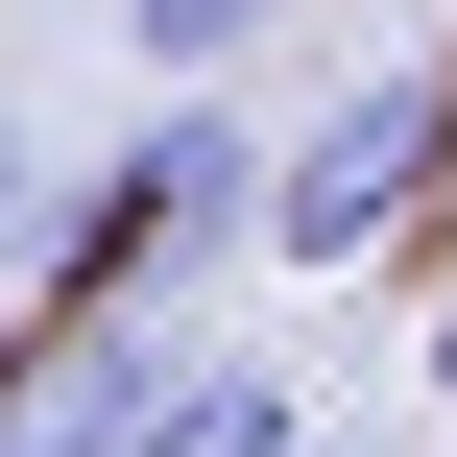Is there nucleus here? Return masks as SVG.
Listing matches in <instances>:
<instances>
[{"label":"nucleus","instance_id":"6e6552de","mask_svg":"<svg viewBox=\"0 0 457 457\" xmlns=\"http://www.w3.org/2000/svg\"><path fill=\"white\" fill-rule=\"evenodd\" d=\"M313 457H361V434H313Z\"/></svg>","mask_w":457,"mask_h":457},{"label":"nucleus","instance_id":"f257e3e1","mask_svg":"<svg viewBox=\"0 0 457 457\" xmlns=\"http://www.w3.org/2000/svg\"><path fill=\"white\" fill-rule=\"evenodd\" d=\"M265 169H289V145H241L217 96H145V145L72 193V313H145V289L241 265V241H265Z\"/></svg>","mask_w":457,"mask_h":457},{"label":"nucleus","instance_id":"20e7f679","mask_svg":"<svg viewBox=\"0 0 457 457\" xmlns=\"http://www.w3.org/2000/svg\"><path fill=\"white\" fill-rule=\"evenodd\" d=\"M120 457H313V410H289V361H169V410Z\"/></svg>","mask_w":457,"mask_h":457},{"label":"nucleus","instance_id":"423d86ee","mask_svg":"<svg viewBox=\"0 0 457 457\" xmlns=\"http://www.w3.org/2000/svg\"><path fill=\"white\" fill-rule=\"evenodd\" d=\"M24 241H48V145L0 120V265H24Z\"/></svg>","mask_w":457,"mask_h":457},{"label":"nucleus","instance_id":"7ed1b4c3","mask_svg":"<svg viewBox=\"0 0 457 457\" xmlns=\"http://www.w3.org/2000/svg\"><path fill=\"white\" fill-rule=\"evenodd\" d=\"M169 361H193V337H145V313H48V337L0 361V457H120L169 410Z\"/></svg>","mask_w":457,"mask_h":457},{"label":"nucleus","instance_id":"39448f33","mask_svg":"<svg viewBox=\"0 0 457 457\" xmlns=\"http://www.w3.org/2000/svg\"><path fill=\"white\" fill-rule=\"evenodd\" d=\"M289 0H120V48H145V96H217L241 48H265Z\"/></svg>","mask_w":457,"mask_h":457},{"label":"nucleus","instance_id":"f03ea898","mask_svg":"<svg viewBox=\"0 0 457 457\" xmlns=\"http://www.w3.org/2000/svg\"><path fill=\"white\" fill-rule=\"evenodd\" d=\"M434 145H457V48H386V72H337V120L265 169V265H361V241H410Z\"/></svg>","mask_w":457,"mask_h":457},{"label":"nucleus","instance_id":"0eeeda50","mask_svg":"<svg viewBox=\"0 0 457 457\" xmlns=\"http://www.w3.org/2000/svg\"><path fill=\"white\" fill-rule=\"evenodd\" d=\"M434 386H457V313H434Z\"/></svg>","mask_w":457,"mask_h":457}]
</instances>
